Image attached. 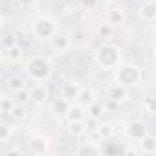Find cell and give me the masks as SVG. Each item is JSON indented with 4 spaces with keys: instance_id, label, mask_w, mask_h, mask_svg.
Returning a JSON list of instances; mask_svg holds the SVG:
<instances>
[{
    "instance_id": "11",
    "label": "cell",
    "mask_w": 156,
    "mask_h": 156,
    "mask_svg": "<svg viewBox=\"0 0 156 156\" xmlns=\"http://www.w3.org/2000/svg\"><path fill=\"white\" fill-rule=\"evenodd\" d=\"M2 57H4V61H6L8 64L17 66V64H20V62L24 61V50H22L20 44H15V46H11V48H4V50H2Z\"/></svg>"
},
{
    "instance_id": "23",
    "label": "cell",
    "mask_w": 156,
    "mask_h": 156,
    "mask_svg": "<svg viewBox=\"0 0 156 156\" xmlns=\"http://www.w3.org/2000/svg\"><path fill=\"white\" fill-rule=\"evenodd\" d=\"M70 105H72V103H70L68 99H64L62 96H59V98L53 99V103H51V110H53L55 114H59V116H64V114L68 112Z\"/></svg>"
},
{
    "instance_id": "15",
    "label": "cell",
    "mask_w": 156,
    "mask_h": 156,
    "mask_svg": "<svg viewBox=\"0 0 156 156\" xmlns=\"http://www.w3.org/2000/svg\"><path fill=\"white\" fill-rule=\"evenodd\" d=\"M30 98H31V103L42 105V103L48 99V88H46L44 85L37 83V85H33V87L30 88Z\"/></svg>"
},
{
    "instance_id": "9",
    "label": "cell",
    "mask_w": 156,
    "mask_h": 156,
    "mask_svg": "<svg viewBox=\"0 0 156 156\" xmlns=\"http://www.w3.org/2000/svg\"><path fill=\"white\" fill-rule=\"evenodd\" d=\"M107 98H108V101L119 105V103L127 101V98H129V88H127L125 85L114 81V83L108 87V90H107Z\"/></svg>"
},
{
    "instance_id": "27",
    "label": "cell",
    "mask_w": 156,
    "mask_h": 156,
    "mask_svg": "<svg viewBox=\"0 0 156 156\" xmlns=\"http://www.w3.org/2000/svg\"><path fill=\"white\" fill-rule=\"evenodd\" d=\"M143 108L149 112V114H152V116H156V94H151V96H145V99H143Z\"/></svg>"
},
{
    "instance_id": "18",
    "label": "cell",
    "mask_w": 156,
    "mask_h": 156,
    "mask_svg": "<svg viewBox=\"0 0 156 156\" xmlns=\"http://www.w3.org/2000/svg\"><path fill=\"white\" fill-rule=\"evenodd\" d=\"M68 134L72 138H81L83 134H87L88 127H87V121H68Z\"/></svg>"
},
{
    "instance_id": "19",
    "label": "cell",
    "mask_w": 156,
    "mask_h": 156,
    "mask_svg": "<svg viewBox=\"0 0 156 156\" xmlns=\"http://www.w3.org/2000/svg\"><path fill=\"white\" fill-rule=\"evenodd\" d=\"M8 88H9L11 94H13V92H19V90H22V88H26V79H24V75H20V73L9 75V77H8Z\"/></svg>"
},
{
    "instance_id": "26",
    "label": "cell",
    "mask_w": 156,
    "mask_h": 156,
    "mask_svg": "<svg viewBox=\"0 0 156 156\" xmlns=\"http://www.w3.org/2000/svg\"><path fill=\"white\" fill-rule=\"evenodd\" d=\"M13 98H15V103H20V105H28L31 103V98H30V88H22L19 92H13Z\"/></svg>"
},
{
    "instance_id": "20",
    "label": "cell",
    "mask_w": 156,
    "mask_h": 156,
    "mask_svg": "<svg viewBox=\"0 0 156 156\" xmlns=\"http://www.w3.org/2000/svg\"><path fill=\"white\" fill-rule=\"evenodd\" d=\"M96 35H98V39H101V41H108V39H112V35H114V26L108 24L107 20H103V22H99V24L96 26Z\"/></svg>"
},
{
    "instance_id": "29",
    "label": "cell",
    "mask_w": 156,
    "mask_h": 156,
    "mask_svg": "<svg viewBox=\"0 0 156 156\" xmlns=\"http://www.w3.org/2000/svg\"><path fill=\"white\" fill-rule=\"evenodd\" d=\"M15 44H19L17 35H15V33H4V37H2V50H4V48H11V46H15Z\"/></svg>"
},
{
    "instance_id": "10",
    "label": "cell",
    "mask_w": 156,
    "mask_h": 156,
    "mask_svg": "<svg viewBox=\"0 0 156 156\" xmlns=\"http://www.w3.org/2000/svg\"><path fill=\"white\" fill-rule=\"evenodd\" d=\"M105 20L116 28V26L125 24V20H127V13H125V9H123L121 6H110V8L105 11Z\"/></svg>"
},
{
    "instance_id": "21",
    "label": "cell",
    "mask_w": 156,
    "mask_h": 156,
    "mask_svg": "<svg viewBox=\"0 0 156 156\" xmlns=\"http://www.w3.org/2000/svg\"><path fill=\"white\" fill-rule=\"evenodd\" d=\"M87 112H88V118L101 121L103 119V114H105V105L99 103V101H94V103H90L87 107Z\"/></svg>"
},
{
    "instance_id": "12",
    "label": "cell",
    "mask_w": 156,
    "mask_h": 156,
    "mask_svg": "<svg viewBox=\"0 0 156 156\" xmlns=\"http://www.w3.org/2000/svg\"><path fill=\"white\" fill-rule=\"evenodd\" d=\"M64 118H66V121H85V119L88 118L87 107L75 101V103L70 105V108H68V112L64 114Z\"/></svg>"
},
{
    "instance_id": "28",
    "label": "cell",
    "mask_w": 156,
    "mask_h": 156,
    "mask_svg": "<svg viewBox=\"0 0 156 156\" xmlns=\"http://www.w3.org/2000/svg\"><path fill=\"white\" fill-rule=\"evenodd\" d=\"M87 39H88V33H87L85 30H73V31H72V41H73V44H85Z\"/></svg>"
},
{
    "instance_id": "4",
    "label": "cell",
    "mask_w": 156,
    "mask_h": 156,
    "mask_svg": "<svg viewBox=\"0 0 156 156\" xmlns=\"http://www.w3.org/2000/svg\"><path fill=\"white\" fill-rule=\"evenodd\" d=\"M141 77H143V72L138 64L134 62H123L116 68V73H114V81L125 85L127 88H132L136 87L140 81H141Z\"/></svg>"
},
{
    "instance_id": "2",
    "label": "cell",
    "mask_w": 156,
    "mask_h": 156,
    "mask_svg": "<svg viewBox=\"0 0 156 156\" xmlns=\"http://www.w3.org/2000/svg\"><path fill=\"white\" fill-rule=\"evenodd\" d=\"M94 61L103 70H114L121 64V48L118 44L103 41L94 51Z\"/></svg>"
},
{
    "instance_id": "7",
    "label": "cell",
    "mask_w": 156,
    "mask_h": 156,
    "mask_svg": "<svg viewBox=\"0 0 156 156\" xmlns=\"http://www.w3.org/2000/svg\"><path fill=\"white\" fill-rule=\"evenodd\" d=\"M50 44H51V50H53L55 53L62 55V53L70 51V48H72V44H73V41H72V33L57 31V35L50 41Z\"/></svg>"
},
{
    "instance_id": "6",
    "label": "cell",
    "mask_w": 156,
    "mask_h": 156,
    "mask_svg": "<svg viewBox=\"0 0 156 156\" xmlns=\"http://www.w3.org/2000/svg\"><path fill=\"white\" fill-rule=\"evenodd\" d=\"M125 134H127V138L130 140V141H140V140H143L149 132H147V125L141 121V119H132V121H129L127 125H125Z\"/></svg>"
},
{
    "instance_id": "16",
    "label": "cell",
    "mask_w": 156,
    "mask_h": 156,
    "mask_svg": "<svg viewBox=\"0 0 156 156\" xmlns=\"http://www.w3.org/2000/svg\"><path fill=\"white\" fill-rule=\"evenodd\" d=\"M138 152L154 154V152H156V136H154V134H147L143 140H140V141H138Z\"/></svg>"
},
{
    "instance_id": "1",
    "label": "cell",
    "mask_w": 156,
    "mask_h": 156,
    "mask_svg": "<svg viewBox=\"0 0 156 156\" xmlns=\"http://www.w3.org/2000/svg\"><path fill=\"white\" fill-rule=\"evenodd\" d=\"M24 73L35 83L48 81L53 75V62L46 55H33L24 64Z\"/></svg>"
},
{
    "instance_id": "25",
    "label": "cell",
    "mask_w": 156,
    "mask_h": 156,
    "mask_svg": "<svg viewBox=\"0 0 156 156\" xmlns=\"http://www.w3.org/2000/svg\"><path fill=\"white\" fill-rule=\"evenodd\" d=\"M13 107H15V98L9 94H2V98H0V112H2V116H9Z\"/></svg>"
},
{
    "instance_id": "30",
    "label": "cell",
    "mask_w": 156,
    "mask_h": 156,
    "mask_svg": "<svg viewBox=\"0 0 156 156\" xmlns=\"http://www.w3.org/2000/svg\"><path fill=\"white\" fill-rule=\"evenodd\" d=\"M24 116H26V105L15 103V107H13V110H11L9 118H13V119H22Z\"/></svg>"
},
{
    "instance_id": "14",
    "label": "cell",
    "mask_w": 156,
    "mask_h": 156,
    "mask_svg": "<svg viewBox=\"0 0 156 156\" xmlns=\"http://www.w3.org/2000/svg\"><path fill=\"white\" fill-rule=\"evenodd\" d=\"M114 134H116V129H114V125H112V123H108V121H99L98 129L94 130V136H96L99 141L112 140V138H114Z\"/></svg>"
},
{
    "instance_id": "33",
    "label": "cell",
    "mask_w": 156,
    "mask_h": 156,
    "mask_svg": "<svg viewBox=\"0 0 156 156\" xmlns=\"http://www.w3.org/2000/svg\"><path fill=\"white\" fill-rule=\"evenodd\" d=\"M35 2H37V0H17V4L22 6V8H31Z\"/></svg>"
},
{
    "instance_id": "34",
    "label": "cell",
    "mask_w": 156,
    "mask_h": 156,
    "mask_svg": "<svg viewBox=\"0 0 156 156\" xmlns=\"http://www.w3.org/2000/svg\"><path fill=\"white\" fill-rule=\"evenodd\" d=\"M107 2H110L112 6H119V2H121V0H107Z\"/></svg>"
},
{
    "instance_id": "3",
    "label": "cell",
    "mask_w": 156,
    "mask_h": 156,
    "mask_svg": "<svg viewBox=\"0 0 156 156\" xmlns=\"http://www.w3.org/2000/svg\"><path fill=\"white\" fill-rule=\"evenodd\" d=\"M59 31V24L51 15H39L31 22V35L39 41H51Z\"/></svg>"
},
{
    "instance_id": "8",
    "label": "cell",
    "mask_w": 156,
    "mask_h": 156,
    "mask_svg": "<svg viewBox=\"0 0 156 156\" xmlns=\"http://www.w3.org/2000/svg\"><path fill=\"white\" fill-rule=\"evenodd\" d=\"M81 85L77 83L75 79H66L62 81L61 88H59V96H62L64 99H68L70 103H75L77 98H79V92H81Z\"/></svg>"
},
{
    "instance_id": "22",
    "label": "cell",
    "mask_w": 156,
    "mask_h": 156,
    "mask_svg": "<svg viewBox=\"0 0 156 156\" xmlns=\"http://www.w3.org/2000/svg\"><path fill=\"white\" fill-rule=\"evenodd\" d=\"M94 101H96V92H94V88H90V87H83L81 92H79V98H77V103H81V105L88 107V105L94 103Z\"/></svg>"
},
{
    "instance_id": "5",
    "label": "cell",
    "mask_w": 156,
    "mask_h": 156,
    "mask_svg": "<svg viewBox=\"0 0 156 156\" xmlns=\"http://www.w3.org/2000/svg\"><path fill=\"white\" fill-rule=\"evenodd\" d=\"M28 152L33 156H42L51 152V141L44 134H33L28 141Z\"/></svg>"
},
{
    "instance_id": "32",
    "label": "cell",
    "mask_w": 156,
    "mask_h": 156,
    "mask_svg": "<svg viewBox=\"0 0 156 156\" xmlns=\"http://www.w3.org/2000/svg\"><path fill=\"white\" fill-rule=\"evenodd\" d=\"M4 154H17V156H22V154H24V151H22L20 147H11V149H8Z\"/></svg>"
},
{
    "instance_id": "35",
    "label": "cell",
    "mask_w": 156,
    "mask_h": 156,
    "mask_svg": "<svg viewBox=\"0 0 156 156\" xmlns=\"http://www.w3.org/2000/svg\"><path fill=\"white\" fill-rule=\"evenodd\" d=\"M154 59H156V48H154Z\"/></svg>"
},
{
    "instance_id": "36",
    "label": "cell",
    "mask_w": 156,
    "mask_h": 156,
    "mask_svg": "<svg viewBox=\"0 0 156 156\" xmlns=\"http://www.w3.org/2000/svg\"><path fill=\"white\" fill-rule=\"evenodd\" d=\"M154 28H156V20H154Z\"/></svg>"
},
{
    "instance_id": "13",
    "label": "cell",
    "mask_w": 156,
    "mask_h": 156,
    "mask_svg": "<svg viewBox=\"0 0 156 156\" xmlns=\"http://www.w3.org/2000/svg\"><path fill=\"white\" fill-rule=\"evenodd\" d=\"M138 15L143 22H154L156 20V2L154 0H147L138 9Z\"/></svg>"
},
{
    "instance_id": "31",
    "label": "cell",
    "mask_w": 156,
    "mask_h": 156,
    "mask_svg": "<svg viewBox=\"0 0 156 156\" xmlns=\"http://www.w3.org/2000/svg\"><path fill=\"white\" fill-rule=\"evenodd\" d=\"M98 4H99V0H79V8L85 9V11H92V9H96Z\"/></svg>"
},
{
    "instance_id": "24",
    "label": "cell",
    "mask_w": 156,
    "mask_h": 156,
    "mask_svg": "<svg viewBox=\"0 0 156 156\" xmlns=\"http://www.w3.org/2000/svg\"><path fill=\"white\" fill-rule=\"evenodd\" d=\"M13 134H15V127H11V125L6 123V121L0 125V143H2V145H9Z\"/></svg>"
},
{
    "instance_id": "17",
    "label": "cell",
    "mask_w": 156,
    "mask_h": 156,
    "mask_svg": "<svg viewBox=\"0 0 156 156\" xmlns=\"http://www.w3.org/2000/svg\"><path fill=\"white\" fill-rule=\"evenodd\" d=\"M75 154H101V145L99 141H94V140L81 141V145L75 149Z\"/></svg>"
}]
</instances>
